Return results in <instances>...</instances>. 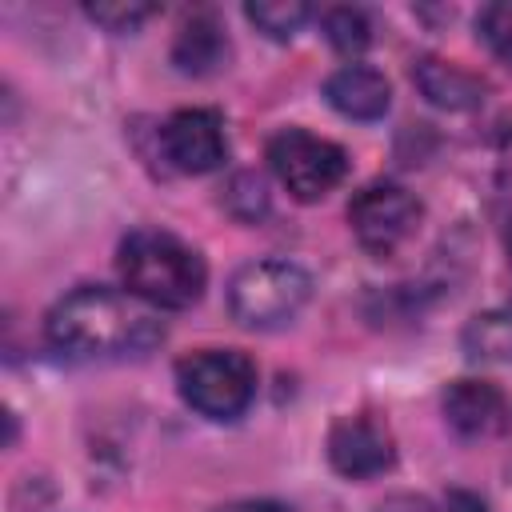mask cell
<instances>
[{"label": "cell", "instance_id": "cell-17", "mask_svg": "<svg viewBox=\"0 0 512 512\" xmlns=\"http://www.w3.org/2000/svg\"><path fill=\"white\" fill-rule=\"evenodd\" d=\"M228 208H232V216H240V220H260L264 208H268L264 184H260L256 176H236L232 188H228Z\"/></svg>", "mask_w": 512, "mask_h": 512}, {"label": "cell", "instance_id": "cell-7", "mask_svg": "<svg viewBox=\"0 0 512 512\" xmlns=\"http://www.w3.org/2000/svg\"><path fill=\"white\" fill-rule=\"evenodd\" d=\"M160 148H164V160L176 172H188V176L216 172L224 164V156H228L224 120L212 108H180V112H172L164 120Z\"/></svg>", "mask_w": 512, "mask_h": 512}, {"label": "cell", "instance_id": "cell-10", "mask_svg": "<svg viewBox=\"0 0 512 512\" xmlns=\"http://www.w3.org/2000/svg\"><path fill=\"white\" fill-rule=\"evenodd\" d=\"M324 100H328L340 116H348V120H376V116L388 112L392 88H388V80H384L376 68L344 64L340 72L328 76Z\"/></svg>", "mask_w": 512, "mask_h": 512}, {"label": "cell", "instance_id": "cell-19", "mask_svg": "<svg viewBox=\"0 0 512 512\" xmlns=\"http://www.w3.org/2000/svg\"><path fill=\"white\" fill-rule=\"evenodd\" d=\"M440 512H488V508H484V500H480L476 492L452 488V492L444 496V508H440Z\"/></svg>", "mask_w": 512, "mask_h": 512}, {"label": "cell", "instance_id": "cell-15", "mask_svg": "<svg viewBox=\"0 0 512 512\" xmlns=\"http://www.w3.org/2000/svg\"><path fill=\"white\" fill-rule=\"evenodd\" d=\"M324 36L332 40L336 52H360L372 40V24H368L364 8L340 4V8H328L324 12Z\"/></svg>", "mask_w": 512, "mask_h": 512}, {"label": "cell", "instance_id": "cell-2", "mask_svg": "<svg viewBox=\"0 0 512 512\" xmlns=\"http://www.w3.org/2000/svg\"><path fill=\"white\" fill-rule=\"evenodd\" d=\"M116 264H120L124 288L152 308H188L200 300L208 284L204 256L180 236L160 228H140L124 236Z\"/></svg>", "mask_w": 512, "mask_h": 512}, {"label": "cell", "instance_id": "cell-6", "mask_svg": "<svg viewBox=\"0 0 512 512\" xmlns=\"http://www.w3.org/2000/svg\"><path fill=\"white\" fill-rule=\"evenodd\" d=\"M348 224L360 240V248H368L372 256H392L420 224V204L408 188L376 180L368 188H360L348 204Z\"/></svg>", "mask_w": 512, "mask_h": 512}, {"label": "cell", "instance_id": "cell-8", "mask_svg": "<svg viewBox=\"0 0 512 512\" xmlns=\"http://www.w3.org/2000/svg\"><path fill=\"white\" fill-rule=\"evenodd\" d=\"M328 460L348 480H368L392 468L396 444L392 432L372 416H344L328 432Z\"/></svg>", "mask_w": 512, "mask_h": 512}, {"label": "cell", "instance_id": "cell-4", "mask_svg": "<svg viewBox=\"0 0 512 512\" xmlns=\"http://www.w3.org/2000/svg\"><path fill=\"white\" fill-rule=\"evenodd\" d=\"M312 296V276L292 260H252L228 280V308L244 328H280Z\"/></svg>", "mask_w": 512, "mask_h": 512}, {"label": "cell", "instance_id": "cell-16", "mask_svg": "<svg viewBox=\"0 0 512 512\" xmlns=\"http://www.w3.org/2000/svg\"><path fill=\"white\" fill-rule=\"evenodd\" d=\"M476 28H480V40L512 68V0H500V4L480 8Z\"/></svg>", "mask_w": 512, "mask_h": 512}, {"label": "cell", "instance_id": "cell-22", "mask_svg": "<svg viewBox=\"0 0 512 512\" xmlns=\"http://www.w3.org/2000/svg\"><path fill=\"white\" fill-rule=\"evenodd\" d=\"M504 252H508V264H512V192H508V212H504Z\"/></svg>", "mask_w": 512, "mask_h": 512}, {"label": "cell", "instance_id": "cell-11", "mask_svg": "<svg viewBox=\"0 0 512 512\" xmlns=\"http://www.w3.org/2000/svg\"><path fill=\"white\" fill-rule=\"evenodd\" d=\"M412 80L436 108H448V112H464V108H476L484 100L480 76H472L456 64H444V60H432V56L412 64Z\"/></svg>", "mask_w": 512, "mask_h": 512}, {"label": "cell", "instance_id": "cell-5", "mask_svg": "<svg viewBox=\"0 0 512 512\" xmlns=\"http://www.w3.org/2000/svg\"><path fill=\"white\" fill-rule=\"evenodd\" d=\"M268 164L276 180L304 204L324 200L344 176H348V156L340 144L312 136L304 128H284L268 140Z\"/></svg>", "mask_w": 512, "mask_h": 512}, {"label": "cell", "instance_id": "cell-21", "mask_svg": "<svg viewBox=\"0 0 512 512\" xmlns=\"http://www.w3.org/2000/svg\"><path fill=\"white\" fill-rule=\"evenodd\" d=\"M224 512H288V508L276 504V500H244V504H232Z\"/></svg>", "mask_w": 512, "mask_h": 512}, {"label": "cell", "instance_id": "cell-12", "mask_svg": "<svg viewBox=\"0 0 512 512\" xmlns=\"http://www.w3.org/2000/svg\"><path fill=\"white\" fill-rule=\"evenodd\" d=\"M172 60L188 76H208L228 60V36L212 12H196L192 20H184V28L172 44Z\"/></svg>", "mask_w": 512, "mask_h": 512}, {"label": "cell", "instance_id": "cell-13", "mask_svg": "<svg viewBox=\"0 0 512 512\" xmlns=\"http://www.w3.org/2000/svg\"><path fill=\"white\" fill-rule=\"evenodd\" d=\"M468 360H488V364H512V304L488 308L464 324L460 336Z\"/></svg>", "mask_w": 512, "mask_h": 512}, {"label": "cell", "instance_id": "cell-9", "mask_svg": "<svg viewBox=\"0 0 512 512\" xmlns=\"http://www.w3.org/2000/svg\"><path fill=\"white\" fill-rule=\"evenodd\" d=\"M444 420L464 440H492L508 428V400L488 380H456L444 392Z\"/></svg>", "mask_w": 512, "mask_h": 512}, {"label": "cell", "instance_id": "cell-20", "mask_svg": "<svg viewBox=\"0 0 512 512\" xmlns=\"http://www.w3.org/2000/svg\"><path fill=\"white\" fill-rule=\"evenodd\" d=\"M376 512H436L424 496H412V492H400V496H388Z\"/></svg>", "mask_w": 512, "mask_h": 512}, {"label": "cell", "instance_id": "cell-14", "mask_svg": "<svg viewBox=\"0 0 512 512\" xmlns=\"http://www.w3.org/2000/svg\"><path fill=\"white\" fill-rule=\"evenodd\" d=\"M244 16H248L264 36L288 40V36H296V32L304 28V20L312 16V8L300 4V0H260V4H248Z\"/></svg>", "mask_w": 512, "mask_h": 512}, {"label": "cell", "instance_id": "cell-3", "mask_svg": "<svg viewBox=\"0 0 512 512\" xmlns=\"http://www.w3.org/2000/svg\"><path fill=\"white\" fill-rule=\"evenodd\" d=\"M176 388L208 420H236L256 396V364L236 348H200L176 364Z\"/></svg>", "mask_w": 512, "mask_h": 512}, {"label": "cell", "instance_id": "cell-1", "mask_svg": "<svg viewBox=\"0 0 512 512\" xmlns=\"http://www.w3.org/2000/svg\"><path fill=\"white\" fill-rule=\"evenodd\" d=\"M44 332L68 356H128L152 348L164 328L124 292L88 284L52 304Z\"/></svg>", "mask_w": 512, "mask_h": 512}, {"label": "cell", "instance_id": "cell-18", "mask_svg": "<svg viewBox=\"0 0 512 512\" xmlns=\"http://www.w3.org/2000/svg\"><path fill=\"white\" fill-rule=\"evenodd\" d=\"M156 8L152 4H88V16L96 24H104L108 32H132L136 24H144Z\"/></svg>", "mask_w": 512, "mask_h": 512}]
</instances>
